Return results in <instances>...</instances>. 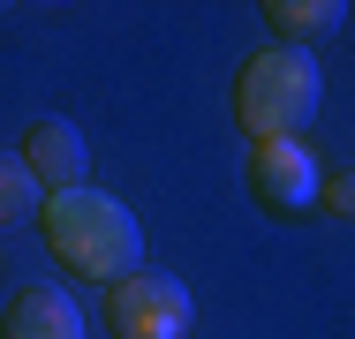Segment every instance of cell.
Segmentation results:
<instances>
[{
    "mask_svg": "<svg viewBox=\"0 0 355 339\" xmlns=\"http://www.w3.org/2000/svg\"><path fill=\"white\" fill-rule=\"evenodd\" d=\"M38 226H46V249L76 271V279H98V286H114V279H129L144 257V226L137 211L121 196H106V189H61V196L38 203Z\"/></svg>",
    "mask_w": 355,
    "mask_h": 339,
    "instance_id": "1",
    "label": "cell"
},
{
    "mask_svg": "<svg viewBox=\"0 0 355 339\" xmlns=\"http://www.w3.org/2000/svg\"><path fill=\"white\" fill-rule=\"evenodd\" d=\"M318 98H325L318 61L295 53V46H265L234 75V129L250 143H287V136H302L318 121Z\"/></svg>",
    "mask_w": 355,
    "mask_h": 339,
    "instance_id": "2",
    "label": "cell"
},
{
    "mask_svg": "<svg viewBox=\"0 0 355 339\" xmlns=\"http://www.w3.org/2000/svg\"><path fill=\"white\" fill-rule=\"evenodd\" d=\"M106 324H114V339H189L197 302H189V286L174 271H144L137 264L129 279L106 286Z\"/></svg>",
    "mask_w": 355,
    "mask_h": 339,
    "instance_id": "3",
    "label": "cell"
},
{
    "mask_svg": "<svg viewBox=\"0 0 355 339\" xmlns=\"http://www.w3.org/2000/svg\"><path fill=\"white\" fill-rule=\"evenodd\" d=\"M250 189L272 203V211H310L318 189H325V166L310 158L302 136H287V143H250Z\"/></svg>",
    "mask_w": 355,
    "mask_h": 339,
    "instance_id": "4",
    "label": "cell"
},
{
    "mask_svg": "<svg viewBox=\"0 0 355 339\" xmlns=\"http://www.w3.org/2000/svg\"><path fill=\"white\" fill-rule=\"evenodd\" d=\"M23 166H31V181L46 189V196H61V189H83V174H91V143L76 121H38V129L23 136V151H15Z\"/></svg>",
    "mask_w": 355,
    "mask_h": 339,
    "instance_id": "5",
    "label": "cell"
},
{
    "mask_svg": "<svg viewBox=\"0 0 355 339\" xmlns=\"http://www.w3.org/2000/svg\"><path fill=\"white\" fill-rule=\"evenodd\" d=\"M8 339H83V309H76L61 286H23L8 302Z\"/></svg>",
    "mask_w": 355,
    "mask_h": 339,
    "instance_id": "6",
    "label": "cell"
},
{
    "mask_svg": "<svg viewBox=\"0 0 355 339\" xmlns=\"http://www.w3.org/2000/svg\"><path fill=\"white\" fill-rule=\"evenodd\" d=\"M272 30H280V46H295V53H310V38H325V30H340V0H265L257 8Z\"/></svg>",
    "mask_w": 355,
    "mask_h": 339,
    "instance_id": "7",
    "label": "cell"
},
{
    "mask_svg": "<svg viewBox=\"0 0 355 339\" xmlns=\"http://www.w3.org/2000/svg\"><path fill=\"white\" fill-rule=\"evenodd\" d=\"M38 203H46V189L31 181V166H23L15 151H0V226H15V219H38Z\"/></svg>",
    "mask_w": 355,
    "mask_h": 339,
    "instance_id": "8",
    "label": "cell"
},
{
    "mask_svg": "<svg viewBox=\"0 0 355 339\" xmlns=\"http://www.w3.org/2000/svg\"><path fill=\"white\" fill-rule=\"evenodd\" d=\"M318 203H325L333 219H355V166H333L325 189H318Z\"/></svg>",
    "mask_w": 355,
    "mask_h": 339,
    "instance_id": "9",
    "label": "cell"
}]
</instances>
